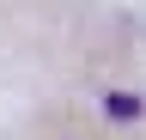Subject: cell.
<instances>
[{
  "label": "cell",
  "instance_id": "6da1fadb",
  "mask_svg": "<svg viewBox=\"0 0 146 140\" xmlns=\"http://www.w3.org/2000/svg\"><path fill=\"white\" fill-rule=\"evenodd\" d=\"M104 110H110V122H134L146 104H140V92H110V98H104Z\"/></svg>",
  "mask_w": 146,
  "mask_h": 140
}]
</instances>
